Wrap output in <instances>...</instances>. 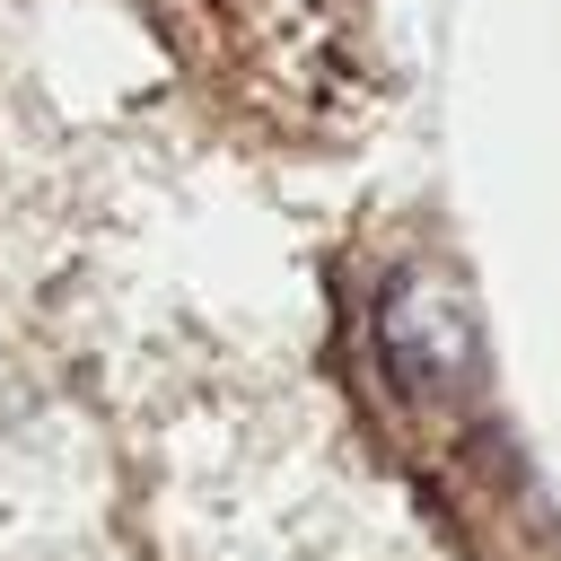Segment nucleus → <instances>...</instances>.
<instances>
[{
  "mask_svg": "<svg viewBox=\"0 0 561 561\" xmlns=\"http://www.w3.org/2000/svg\"><path fill=\"white\" fill-rule=\"evenodd\" d=\"M377 351L403 377V394H447V386L473 377V316H465V298L447 280L403 272L386 289V307H377Z\"/></svg>",
  "mask_w": 561,
  "mask_h": 561,
  "instance_id": "obj_1",
  "label": "nucleus"
}]
</instances>
